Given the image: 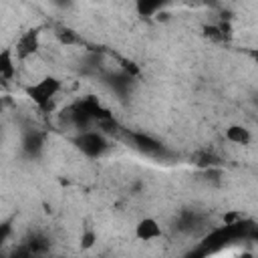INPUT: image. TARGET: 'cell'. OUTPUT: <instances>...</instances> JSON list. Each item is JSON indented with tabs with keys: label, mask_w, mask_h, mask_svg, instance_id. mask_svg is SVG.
Instances as JSON below:
<instances>
[{
	"label": "cell",
	"mask_w": 258,
	"mask_h": 258,
	"mask_svg": "<svg viewBox=\"0 0 258 258\" xmlns=\"http://www.w3.org/2000/svg\"><path fill=\"white\" fill-rule=\"evenodd\" d=\"M71 141L89 159H101L111 149L109 135H105L101 129H93V127L83 129V131H77V135Z\"/></svg>",
	"instance_id": "cell-2"
},
{
	"label": "cell",
	"mask_w": 258,
	"mask_h": 258,
	"mask_svg": "<svg viewBox=\"0 0 258 258\" xmlns=\"http://www.w3.org/2000/svg\"><path fill=\"white\" fill-rule=\"evenodd\" d=\"M129 137H131V141H133V145H135V149H139L141 153H145V155H151V157H157V155H163V145L155 139V137H151L149 133H143V131H133V133H129Z\"/></svg>",
	"instance_id": "cell-6"
},
{
	"label": "cell",
	"mask_w": 258,
	"mask_h": 258,
	"mask_svg": "<svg viewBox=\"0 0 258 258\" xmlns=\"http://www.w3.org/2000/svg\"><path fill=\"white\" fill-rule=\"evenodd\" d=\"M38 48H40V28H38V26H32V28L24 30V32L18 36L16 44L12 46L14 58H16L18 62H24V60H28L30 56H34V54L38 52Z\"/></svg>",
	"instance_id": "cell-3"
},
{
	"label": "cell",
	"mask_w": 258,
	"mask_h": 258,
	"mask_svg": "<svg viewBox=\"0 0 258 258\" xmlns=\"http://www.w3.org/2000/svg\"><path fill=\"white\" fill-rule=\"evenodd\" d=\"M97 240H99V234L91 226H85L79 236V246H81V250H91L97 244Z\"/></svg>",
	"instance_id": "cell-14"
},
{
	"label": "cell",
	"mask_w": 258,
	"mask_h": 258,
	"mask_svg": "<svg viewBox=\"0 0 258 258\" xmlns=\"http://www.w3.org/2000/svg\"><path fill=\"white\" fill-rule=\"evenodd\" d=\"M224 137H226V141H230L234 145H250L252 143V133L242 123H232L230 127H226Z\"/></svg>",
	"instance_id": "cell-9"
},
{
	"label": "cell",
	"mask_w": 258,
	"mask_h": 258,
	"mask_svg": "<svg viewBox=\"0 0 258 258\" xmlns=\"http://www.w3.org/2000/svg\"><path fill=\"white\" fill-rule=\"evenodd\" d=\"M44 145H46V131L30 129L22 137V153L30 159H38L44 151Z\"/></svg>",
	"instance_id": "cell-4"
},
{
	"label": "cell",
	"mask_w": 258,
	"mask_h": 258,
	"mask_svg": "<svg viewBox=\"0 0 258 258\" xmlns=\"http://www.w3.org/2000/svg\"><path fill=\"white\" fill-rule=\"evenodd\" d=\"M135 238L139 242H155L163 238V228L153 216H145L135 224Z\"/></svg>",
	"instance_id": "cell-5"
},
{
	"label": "cell",
	"mask_w": 258,
	"mask_h": 258,
	"mask_svg": "<svg viewBox=\"0 0 258 258\" xmlns=\"http://www.w3.org/2000/svg\"><path fill=\"white\" fill-rule=\"evenodd\" d=\"M119 64H121V71L127 73V75H131L133 79H137V77L141 75V69H139L133 60H129V58H121V56H119Z\"/></svg>",
	"instance_id": "cell-16"
},
{
	"label": "cell",
	"mask_w": 258,
	"mask_h": 258,
	"mask_svg": "<svg viewBox=\"0 0 258 258\" xmlns=\"http://www.w3.org/2000/svg\"><path fill=\"white\" fill-rule=\"evenodd\" d=\"M12 228H14V216H10L8 220H2L0 222V250L8 242V238L12 236Z\"/></svg>",
	"instance_id": "cell-15"
},
{
	"label": "cell",
	"mask_w": 258,
	"mask_h": 258,
	"mask_svg": "<svg viewBox=\"0 0 258 258\" xmlns=\"http://www.w3.org/2000/svg\"><path fill=\"white\" fill-rule=\"evenodd\" d=\"M191 163L198 165V167H202V169H210V167H214V165L220 163V157L210 147H206V149H198L196 151V155L191 157Z\"/></svg>",
	"instance_id": "cell-13"
},
{
	"label": "cell",
	"mask_w": 258,
	"mask_h": 258,
	"mask_svg": "<svg viewBox=\"0 0 258 258\" xmlns=\"http://www.w3.org/2000/svg\"><path fill=\"white\" fill-rule=\"evenodd\" d=\"M50 4L54 8H58V10H69L75 4V0H50Z\"/></svg>",
	"instance_id": "cell-17"
},
{
	"label": "cell",
	"mask_w": 258,
	"mask_h": 258,
	"mask_svg": "<svg viewBox=\"0 0 258 258\" xmlns=\"http://www.w3.org/2000/svg\"><path fill=\"white\" fill-rule=\"evenodd\" d=\"M60 89H62V83L54 75H44L36 83L26 85L24 93L40 113H50L54 109V99L60 93Z\"/></svg>",
	"instance_id": "cell-1"
},
{
	"label": "cell",
	"mask_w": 258,
	"mask_h": 258,
	"mask_svg": "<svg viewBox=\"0 0 258 258\" xmlns=\"http://www.w3.org/2000/svg\"><path fill=\"white\" fill-rule=\"evenodd\" d=\"M107 83H109V87L117 95H125L131 89V85H133V77L127 75V73H123V71H117L115 75H109V81Z\"/></svg>",
	"instance_id": "cell-12"
},
{
	"label": "cell",
	"mask_w": 258,
	"mask_h": 258,
	"mask_svg": "<svg viewBox=\"0 0 258 258\" xmlns=\"http://www.w3.org/2000/svg\"><path fill=\"white\" fill-rule=\"evenodd\" d=\"M54 38L62 44V46H79L83 44V38L77 34V30H73L71 26H54Z\"/></svg>",
	"instance_id": "cell-11"
},
{
	"label": "cell",
	"mask_w": 258,
	"mask_h": 258,
	"mask_svg": "<svg viewBox=\"0 0 258 258\" xmlns=\"http://www.w3.org/2000/svg\"><path fill=\"white\" fill-rule=\"evenodd\" d=\"M169 0H135V12L141 18H153L167 6Z\"/></svg>",
	"instance_id": "cell-10"
},
{
	"label": "cell",
	"mask_w": 258,
	"mask_h": 258,
	"mask_svg": "<svg viewBox=\"0 0 258 258\" xmlns=\"http://www.w3.org/2000/svg\"><path fill=\"white\" fill-rule=\"evenodd\" d=\"M202 36L208 38L210 42H228L232 38V26L230 22H226V18H222L216 24H204Z\"/></svg>",
	"instance_id": "cell-7"
},
{
	"label": "cell",
	"mask_w": 258,
	"mask_h": 258,
	"mask_svg": "<svg viewBox=\"0 0 258 258\" xmlns=\"http://www.w3.org/2000/svg\"><path fill=\"white\" fill-rule=\"evenodd\" d=\"M4 107H6V103H4V97H0V113L4 111Z\"/></svg>",
	"instance_id": "cell-18"
},
{
	"label": "cell",
	"mask_w": 258,
	"mask_h": 258,
	"mask_svg": "<svg viewBox=\"0 0 258 258\" xmlns=\"http://www.w3.org/2000/svg\"><path fill=\"white\" fill-rule=\"evenodd\" d=\"M16 75V58L12 46L0 48V85H6Z\"/></svg>",
	"instance_id": "cell-8"
}]
</instances>
